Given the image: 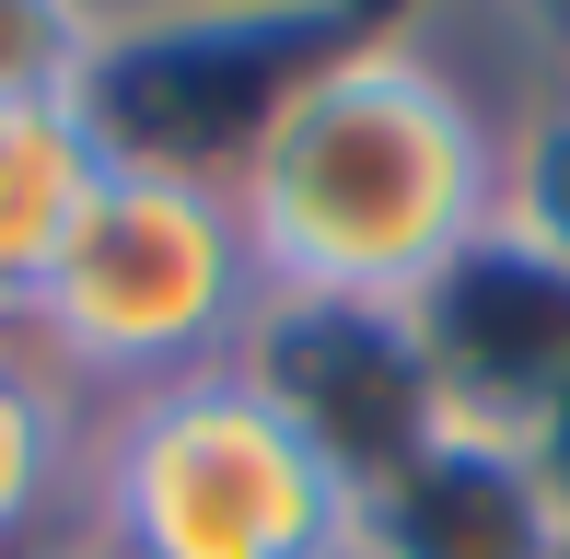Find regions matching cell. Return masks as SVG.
Returning <instances> with one entry per match:
<instances>
[{"label":"cell","mask_w":570,"mask_h":559,"mask_svg":"<svg viewBox=\"0 0 570 559\" xmlns=\"http://www.w3.org/2000/svg\"><path fill=\"white\" fill-rule=\"evenodd\" d=\"M106 70V23L82 0H0V106H82Z\"/></svg>","instance_id":"9c48e42d"},{"label":"cell","mask_w":570,"mask_h":559,"mask_svg":"<svg viewBox=\"0 0 570 559\" xmlns=\"http://www.w3.org/2000/svg\"><path fill=\"white\" fill-rule=\"evenodd\" d=\"M36 559H117V548H94V537H59V548H36Z\"/></svg>","instance_id":"8fae6325"},{"label":"cell","mask_w":570,"mask_h":559,"mask_svg":"<svg viewBox=\"0 0 570 559\" xmlns=\"http://www.w3.org/2000/svg\"><path fill=\"white\" fill-rule=\"evenodd\" d=\"M338 559H361V537H350V548H338Z\"/></svg>","instance_id":"7c38bea8"},{"label":"cell","mask_w":570,"mask_h":559,"mask_svg":"<svg viewBox=\"0 0 570 559\" xmlns=\"http://www.w3.org/2000/svg\"><path fill=\"white\" fill-rule=\"evenodd\" d=\"M407 326H420V362H431L443 420L524 454V431L548 420L559 385H570V280L489 234L431 303H407Z\"/></svg>","instance_id":"277c9868"},{"label":"cell","mask_w":570,"mask_h":559,"mask_svg":"<svg viewBox=\"0 0 570 559\" xmlns=\"http://www.w3.org/2000/svg\"><path fill=\"white\" fill-rule=\"evenodd\" d=\"M94 23H106V47L117 36H164V23H222V12H292V0H82Z\"/></svg>","instance_id":"30bf717a"},{"label":"cell","mask_w":570,"mask_h":559,"mask_svg":"<svg viewBox=\"0 0 570 559\" xmlns=\"http://www.w3.org/2000/svg\"><path fill=\"white\" fill-rule=\"evenodd\" d=\"M94 187H106L94 106H0V326H23Z\"/></svg>","instance_id":"52a82bcc"},{"label":"cell","mask_w":570,"mask_h":559,"mask_svg":"<svg viewBox=\"0 0 570 559\" xmlns=\"http://www.w3.org/2000/svg\"><path fill=\"white\" fill-rule=\"evenodd\" d=\"M117 559H338L361 537V478L256 362L94 409L82 524Z\"/></svg>","instance_id":"7a4b0ae2"},{"label":"cell","mask_w":570,"mask_h":559,"mask_svg":"<svg viewBox=\"0 0 570 559\" xmlns=\"http://www.w3.org/2000/svg\"><path fill=\"white\" fill-rule=\"evenodd\" d=\"M361 559H570V501L489 431H431L361 490Z\"/></svg>","instance_id":"5b68a950"},{"label":"cell","mask_w":570,"mask_h":559,"mask_svg":"<svg viewBox=\"0 0 570 559\" xmlns=\"http://www.w3.org/2000/svg\"><path fill=\"white\" fill-rule=\"evenodd\" d=\"M501 245H524L570 280V70L524 94V117L501 140Z\"/></svg>","instance_id":"ba28073f"},{"label":"cell","mask_w":570,"mask_h":559,"mask_svg":"<svg viewBox=\"0 0 570 559\" xmlns=\"http://www.w3.org/2000/svg\"><path fill=\"white\" fill-rule=\"evenodd\" d=\"M570 36L524 0H384L233 164L268 303L407 315L501 234V140Z\"/></svg>","instance_id":"6da1fadb"},{"label":"cell","mask_w":570,"mask_h":559,"mask_svg":"<svg viewBox=\"0 0 570 559\" xmlns=\"http://www.w3.org/2000/svg\"><path fill=\"white\" fill-rule=\"evenodd\" d=\"M82 467H94V396L23 326H0V559H36L82 524Z\"/></svg>","instance_id":"8992f818"},{"label":"cell","mask_w":570,"mask_h":559,"mask_svg":"<svg viewBox=\"0 0 570 559\" xmlns=\"http://www.w3.org/2000/svg\"><path fill=\"white\" fill-rule=\"evenodd\" d=\"M256 315H268V268H256L233 175L106 151V187L82 198L59 268L36 280L23 339H36L94 409H128V396H151V385H187V373L245 362Z\"/></svg>","instance_id":"3957f363"}]
</instances>
